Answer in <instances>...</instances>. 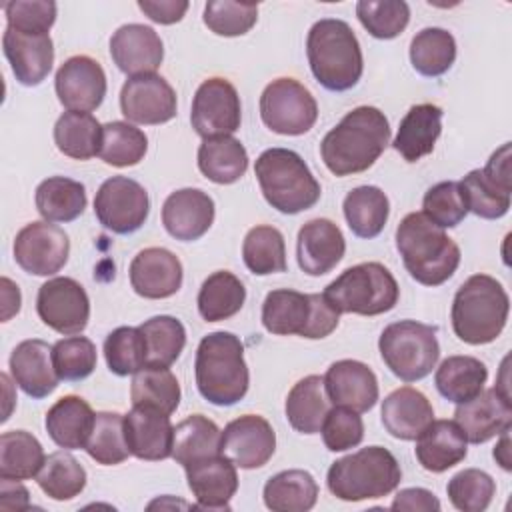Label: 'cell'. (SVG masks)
<instances>
[{"instance_id":"cell-1","label":"cell","mask_w":512,"mask_h":512,"mask_svg":"<svg viewBox=\"0 0 512 512\" xmlns=\"http://www.w3.org/2000/svg\"><path fill=\"white\" fill-rule=\"evenodd\" d=\"M390 144V124L382 110L358 106L350 110L320 142V156L334 176L368 170Z\"/></svg>"},{"instance_id":"cell-2","label":"cell","mask_w":512,"mask_h":512,"mask_svg":"<svg viewBox=\"0 0 512 512\" xmlns=\"http://www.w3.org/2000/svg\"><path fill=\"white\" fill-rule=\"evenodd\" d=\"M396 248L408 274L424 286L444 284L460 264L458 244L422 212H410L400 220Z\"/></svg>"},{"instance_id":"cell-3","label":"cell","mask_w":512,"mask_h":512,"mask_svg":"<svg viewBox=\"0 0 512 512\" xmlns=\"http://www.w3.org/2000/svg\"><path fill=\"white\" fill-rule=\"evenodd\" d=\"M196 386L204 400L214 406H234L250 386L244 360V344L232 332H212L196 348Z\"/></svg>"},{"instance_id":"cell-4","label":"cell","mask_w":512,"mask_h":512,"mask_svg":"<svg viewBox=\"0 0 512 512\" xmlns=\"http://www.w3.org/2000/svg\"><path fill=\"white\" fill-rule=\"evenodd\" d=\"M306 54L314 78L326 90H350L362 76L360 42L344 20L322 18L314 22L306 38Z\"/></svg>"},{"instance_id":"cell-5","label":"cell","mask_w":512,"mask_h":512,"mask_svg":"<svg viewBox=\"0 0 512 512\" xmlns=\"http://www.w3.org/2000/svg\"><path fill=\"white\" fill-rule=\"evenodd\" d=\"M508 312L510 298L504 286L488 274H474L454 294L452 330L466 344H488L504 330Z\"/></svg>"},{"instance_id":"cell-6","label":"cell","mask_w":512,"mask_h":512,"mask_svg":"<svg viewBox=\"0 0 512 512\" xmlns=\"http://www.w3.org/2000/svg\"><path fill=\"white\" fill-rule=\"evenodd\" d=\"M402 470L384 446L360 448L328 468L326 484L332 496L344 502H360L388 496L398 488Z\"/></svg>"},{"instance_id":"cell-7","label":"cell","mask_w":512,"mask_h":512,"mask_svg":"<svg viewBox=\"0 0 512 512\" xmlns=\"http://www.w3.org/2000/svg\"><path fill=\"white\" fill-rule=\"evenodd\" d=\"M266 202L282 214H298L320 198V184L306 162L288 148H268L254 164Z\"/></svg>"},{"instance_id":"cell-8","label":"cell","mask_w":512,"mask_h":512,"mask_svg":"<svg viewBox=\"0 0 512 512\" xmlns=\"http://www.w3.org/2000/svg\"><path fill=\"white\" fill-rule=\"evenodd\" d=\"M340 322V312L324 294H302L298 290H272L262 304V324L270 334H298L308 340L330 336Z\"/></svg>"},{"instance_id":"cell-9","label":"cell","mask_w":512,"mask_h":512,"mask_svg":"<svg viewBox=\"0 0 512 512\" xmlns=\"http://www.w3.org/2000/svg\"><path fill=\"white\" fill-rule=\"evenodd\" d=\"M322 294L340 314L378 316L396 306L400 288L384 264L362 262L346 268Z\"/></svg>"},{"instance_id":"cell-10","label":"cell","mask_w":512,"mask_h":512,"mask_svg":"<svg viewBox=\"0 0 512 512\" xmlns=\"http://www.w3.org/2000/svg\"><path fill=\"white\" fill-rule=\"evenodd\" d=\"M378 348L390 372L404 382L426 378L440 358L436 328L416 320L388 324L380 334Z\"/></svg>"},{"instance_id":"cell-11","label":"cell","mask_w":512,"mask_h":512,"mask_svg":"<svg viewBox=\"0 0 512 512\" xmlns=\"http://www.w3.org/2000/svg\"><path fill=\"white\" fill-rule=\"evenodd\" d=\"M260 118L276 134L300 136L316 124L318 104L298 80L276 78L260 96Z\"/></svg>"},{"instance_id":"cell-12","label":"cell","mask_w":512,"mask_h":512,"mask_svg":"<svg viewBox=\"0 0 512 512\" xmlns=\"http://www.w3.org/2000/svg\"><path fill=\"white\" fill-rule=\"evenodd\" d=\"M150 212V198L142 184L126 176L102 182L94 198L98 222L114 234H132L142 228Z\"/></svg>"},{"instance_id":"cell-13","label":"cell","mask_w":512,"mask_h":512,"mask_svg":"<svg viewBox=\"0 0 512 512\" xmlns=\"http://www.w3.org/2000/svg\"><path fill=\"white\" fill-rule=\"evenodd\" d=\"M36 312L48 328L74 336L88 326L90 300L80 282L68 276H56L40 286Z\"/></svg>"},{"instance_id":"cell-14","label":"cell","mask_w":512,"mask_h":512,"mask_svg":"<svg viewBox=\"0 0 512 512\" xmlns=\"http://www.w3.org/2000/svg\"><path fill=\"white\" fill-rule=\"evenodd\" d=\"M192 128L202 138L230 136L240 128L242 106L236 88L224 78L204 80L192 100Z\"/></svg>"},{"instance_id":"cell-15","label":"cell","mask_w":512,"mask_h":512,"mask_svg":"<svg viewBox=\"0 0 512 512\" xmlns=\"http://www.w3.org/2000/svg\"><path fill=\"white\" fill-rule=\"evenodd\" d=\"M16 264L34 276H52L64 268L70 254L68 234L46 220L26 224L14 238Z\"/></svg>"},{"instance_id":"cell-16","label":"cell","mask_w":512,"mask_h":512,"mask_svg":"<svg viewBox=\"0 0 512 512\" xmlns=\"http://www.w3.org/2000/svg\"><path fill=\"white\" fill-rule=\"evenodd\" d=\"M120 110L134 124H164L176 116V92L158 74H140L124 82Z\"/></svg>"},{"instance_id":"cell-17","label":"cell","mask_w":512,"mask_h":512,"mask_svg":"<svg viewBox=\"0 0 512 512\" xmlns=\"http://www.w3.org/2000/svg\"><path fill=\"white\" fill-rule=\"evenodd\" d=\"M276 450V434L270 422L258 414H244L228 422L220 436V452L238 468L264 466Z\"/></svg>"},{"instance_id":"cell-18","label":"cell","mask_w":512,"mask_h":512,"mask_svg":"<svg viewBox=\"0 0 512 512\" xmlns=\"http://www.w3.org/2000/svg\"><path fill=\"white\" fill-rule=\"evenodd\" d=\"M54 86L64 108L92 112L106 96V74L94 58L72 56L58 68Z\"/></svg>"},{"instance_id":"cell-19","label":"cell","mask_w":512,"mask_h":512,"mask_svg":"<svg viewBox=\"0 0 512 512\" xmlns=\"http://www.w3.org/2000/svg\"><path fill=\"white\" fill-rule=\"evenodd\" d=\"M130 286L148 300L176 294L182 286V262L166 248H144L130 262Z\"/></svg>"},{"instance_id":"cell-20","label":"cell","mask_w":512,"mask_h":512,"mask_svg":"<svg viewBox=\"0 0 512 512\" xmlns=\"http://www.w3.org/2000/svg\"><path fill=\"white\" fill-rule=\"evenodd\" d=\"M110 56L118 70L130 78L156 74L164 60V44L154 28L124 24L110 38Z\"/></svg>"},{"instance_id":"cell-21","label":"cell","mask_w":512,"mask_h":512,"mask_svg":"<svg viewBox=\"0 0 512 512\" xmlns=\"http://www.w3.org/2000/svg\"><path fill=\"white\" fill-rule=\"evenodd\" d=\"M214 200L200 188H180L162 204L166 232L182 242L202 238L214 222Z\"/></svg>"},{"instance_id":"cell-22","label":"cell","mask_w":512,"mask_h":512,"mask_svg":"<svg viewBox=\"0 0 512 512\" xmlns=\"http://www.w3.org/2000/svg\"><path fill=\"white\" fill-rule=\"evenodd\" d=\"M454 422L462 428L468 442H488L490 438L500 436L504 430H510L512 402L496 388L482 390L472 400L456 406Z\"/></svg>"},{"instance_id":"cell-23","label":"cell","mask_w":512,"mask_h":512,"mask_svg":"<svg viewBox=\"0 0 512 512\" xmlns=\"http://www.w3.org/2000/svg\"><path fill=\"white\" fill-rule=\"evenodd\" d=\"M124 436L132 456L166 460L172 456L174 426L170 416L152 406H132L124 416Z\"/></svg>"},{"instance_id":"cell-24","label":"cell","mask_w":512,"mask_h":512,"mask_svg":"<svg viewBox=\"0 0 512 512\" xmlns=\"http://www.w3.org/2000/svg\"><path fill=\"white\" fill-rule=\"evenodd\" d=\"M324 390L334 406L368 412L378 400L376 374L358 360H338L324 374Z\"/></svg>"},{"instance_id":"cell-25","label":"cell","mask_w":512,"mask_h":512,"mask_svg":"<svg viewBox=\"0 0 512 512\" xmlns=\"http://www.w3.org/2000/svg\"><path fill=\"white\" fill-rule=\"evenodd\" d=\"M2 50L10 62L12 74L22 86H38L52 70L54 44L50 34H24L6 26Z\"/></svg>"},{"instance_id":"cell-26","label":"cell","mask_w":512,"mask_h":512,"mask_svg":"<svg viewBox=\"0 0 512 512\" xmlns=\"http://www.w3.org/2000/svg\"><path fill=\"white\" fill-rule=\"evenodd\" d=\"M346 252L342 230L328 218L308 220L298 230L296 258L302 272L308 276H322L336 268Z\"/></svg>"},{"instance_id":"cell-27","label":"cell","mask_w":512,"mask_h":512,"mask_svg":"<svg viewBox=\"0 0 512 512\" xmlns=\"http://www.w3.org/2000/svg\"><path fill=\"white\" fill-rule=\"evenodd\" d=\"M188 488L200 508L228 510L230 500L238 490L236 464L224 454L204 458L184 468Z\"/></svg>"},{"instance_id":"cell-28","label":"cell","mask_w":512,"mask_h":512,"mask_svg":"<svg viewBox=\"0 0 512 512\" xmlns=\"http://www.w3.org/2000/svg\"><path fill=\"white\" fill-rule=\"evenodd\" d=\"M10 374L22 392L36 400L52 394L60 382L52 360V346L40 338L16 344L10 354Z\"/></svg>"},{"instance_id":"cell-29","label":"cell","mask_w":512,"mask_h":512,"mask_svg":"<svg viewBox=\"0 0 512 512\" xmlns=\"http://www.w3.org/2000/svg\"><path fill=\"white\" fill-rule=\"evenodd\" d=\"M414 454L424 470L440 474L466 458L468 440L454 420H432L416 438Z\"/></svg>"},{"instance_id":"cell-30","label":"cell","mask_w":512,"mask_h":512,"mask_svg":"<svg viewBox=\"0 0 512 512\" xmlns=\"http://www.w3.org/2000/svg\"><path fill=\"white\" fill-rule=\"evenodd\" d=\"M382 424L398 440H416L434 420L430 400L412 386H402L382 400Z\"/></svg>"},{"instance_id":"cell-31","label":"cell","mask_w":512,"mask_h":512,"mask_svg":"<svg viewBox=\"0 0 512 512\" xmlns=\"http://www.w3.org/2000/svg\"><path fill=\"white\" fill-rule=\"evenodd\" d=\"M442 108L436 104H416L400 120L398 134L392 142L394 150L406 162H418L434 150L442 132Z\"/></svg>"},{"instance_id":"cell-32","label":"cell","mask_w":512,"mask_h":512,"mask_svg":"<svg viewBox=\"0 0 512 512\" xmlns=\"http://www.w3.org/2000/svg\"><path fill=\"white\" fill-rule=\"evenodd\" d=\"M96 414L90 404L74 394L62 396L46 412V432L64 450L84 448L92 432Z\"/></svg>"},{"instance_id":"cell-33","label":"cell","mask_w":512,"mask_h":512,"mask_svg":"<svg viewBox=\"0 0 512 512\" xmlns=\"http://www.w3.org/2000/svg\"><path fill=\"white\" fill-rule=\"evenodd\" d=\"M286 418L296 432L316 434L330 410V400L324 390V378L310 374L298 380L286 396Z\"/></svg>"},{"instance_id":"cell-34","label":"cell","mask_w":512,"mask_h":512,"mask_svg":"<svg viewBox=\"0 0 512 512\" xmlns=\"http://www.w3.org/2000/svg\"><path fill=\"white\" fill-rule=\"evenodd\" d=\"M198 168L214 184H234L248 170V152L232 136L204 138L198 148Z\"/></svg>"},{"instance_id":"cell-35","label":"cell","mask_w":512,"mask_h":512,"mask_svg":"<svg viewBox=\"0 0 512 512\" xmlns=\"http://www.w3.org/2000/svg\"><path fill=\"white\" fill-rule=\"evenodd\" d=\"M488 368L474 356H448L436 370V390L454 404H464L484 390Z\"/></svg>"},{"instance_id":"cell-36","label":"cell","mask_w":512,"mask_h":512,"mask_svg":"<svg viewBox=\"0 0 512 512\" xmlns=\"http://www.w3.org/2000/svg\"><path fill=\"white\" fill-rule=\"evenodd\" d=\"M262 496L272 512H306L318 500V484L306 470H284L264 484Z\"/></svg>"},{"instance_id":"cell-37","label":"cell","mask_w":512,"mask_h":512,"mask_svg":"<svg viewBox=\"0 0 512 512\" xmlns=\"http://www.w3.org/2000/svg\"><path fill=\"white\" fill-rule=\"evenodd\" d=\"M34 202L46 222H72L86 208V188L72 178L50 176L38 184Z\"/></svg>"},{"instance_id":"cell-38","label":"cell","mask_w":512,"mask_h":512,"mask_svg":"<svg viewBox=\"0 0 512 512\" xmlns=\"http://www.w3.org/2000/svg\"><path fill=\"white\" fill-rule=\"evenodd\" d=\"M348 228L358 238H376L388 220L390 202L378 186H358L342 202Z\"/></svg>"},{"instance_id":"cell-39","label":"cell","mask_w":512,"mask_h":512,"mask_svg":"<svg viewBox=\"0 0 512 512\" xmlns=\"http://www.w3.org/2000/svg\"><path fill=\"white\" fill-rule=\"evenodd\" d=\"M220 428L202 414H192L174 426L172 458L184 468L220 452Z\"/></svg>"},{"instance_id":"cell-40","label":"cell","mask_w":512,"mask_h":512,"mask_svg":"<svg viewBox=\"0 0 512 512\" xmlns=\"http://www.w3.org/2000/svg\"><path fill=\"white\" fill-rule=\"evenodd\" d=\"M56 148L74 160H90L100 154L102 124L90 112H64L54 124Z\"/></svg>"},{"instance_id":"cell-41","label":"cell","mask_w":512,"mask_h":512,"mask_svg":"<svg viewBox=\"0 0 512 512\" xmlns=\"http://www.w3.org/2000/svg\"><path fill=\"white\" fill-rule=\"evenodd\" d=\"M246 300V288L238 276L228 270L210 274L198 292V312L206 322L228 320L240 312Z\"/></svg>"},{"instance_id":"cell-42","label":"cell","mask_w":512,"mask_h":512,"mask_svg":"<svg viewBox=\"0 0 512 512\" xmlns=\"http://www.w3.org/2000/svg\"><path fill=\"white\" fill-rule=\"evenodd\" d=\"M44 448L26 430H10L0 436V478L28 480L44 466Z\"/></svg>"},{"instance_id":"cell-43","label":"cell","mask_w":512,"mask_h":512,"mask_svg":"<svg viewBox=\"0 0 512 512\" xmlns=\"http://www.w3.org/2000/svg\"><path fill=\"white\" fill-rule=\"evenodd\" d=\"M140 332L146 344V366L168 368L172 366L186 346L184 324L174 316H154L142 322Z\"/></svg>"},{"instance_id":"cell-44","label":"cell","mask_w":512,"mask_h":512,"mask_svg":"<svg viewBox=\"0 0 512 512\" xmlns=\"http://www.w3.org/2000/svg\"><path fill=\"white\" fill-rule=\"evenodd\" d=\"M456 60V40L444 28H422L410 42V62L422 76L434 78L450 70Z\"/></svg>"},{"instance_id":"cell-45","label":"cell","mask_w":512,"mask_h":512,"mask_svg":"<svg viewBox=\"0 0 512 512\" xmlns=\"http://www.w3.org/2000/svg\"><path fill=\"white\" fill-rule=\"evenodd\" d=\"M246 268L256 276H268L286 270L284 236L274 226H254L242 242Z\"/></svg>"},{"instance_id":"cell-46","label":"cell","mask_w":512,"mask_h":512,"mask_svg":"<svg viewBox=\"0 0 512 512\" xmlns=\"http://www.w3.org/2000/svg\"><path fill=\"white\" fill-rule=\"evenodd\" d=\"M36 482L46 496L64 502L76 498L84 490L86 470L70 452L60 450L46 456Z\"/></svg>"},{"instance_id":"cell-47","label":"cell","mask_w":512,"mask_h":512,"mask_svg":"<svg viewBox=\"0 0 512 512\" xmlns=\"http://www.w3.org/2000/svg\"><path fill=\"white\" fill-rule=\"evenodd\" d=\"M132 406H152L164 414H172L180 404V384L168 368L144 366L132 378Z\"/></svg>"},{"instance_id":"cell-48","label":"cell","mask_w":512,"mask_h":512,"mask_svg":"<svg viewBox=\"0 0 512 512\" xmlns=\"http://www.w3.org/2000/svg\"><path fill=\"white\" fill-rule=\"evenodd\" d=\"M148 150V138L146 134L128 124V122H106L102 126V146H100V158L116 168L136 166L140 160H144Z\"/></svg>"},{"instance_id":"cell-49","label":"cell","mask_w":512,"mask_h":512,"mask_svg":"<svg viewBox=\"0 0 512 512\" xmlns=\"http://www.w3.org/2000/svg\"><path fill=\"white\" fill-rule=\"evenodd\" d=\"M84 450L102 466L124 462L130 456L124 436V416L118 412H96Z\"/></svg>"},{"instance_id":"cell-50","label":"cell","mask_w":512,"mask_h":512,"mask_svg":"<svg viewBox=\"0 0 512 512\" xmlns=\"http://www.w3.org/2000/svg\"><path fill=\"white\" fill-rule=\"evenodd\" d=\"M460 186L468 204V212H474L480 218L496 220L502 218L510 208L512 188L498 184L482 168L470 170Z\"/></svg>"},{"instance_id":"cell-51","label":"cell","mask_w":512,"mask_h":512,"mask_svg":"<svg viewBox=\"0 0 512 512\" xmlns=\"http://www.w3.org/2000/svg\"><path fill=\"white\" fill-rule=\"evenodd\" d=\"M356 16L370 36L392 40L408 26L410 6L404 0H360Z\"/></svg>"},{"instance_id":"cell-52","label":"cell","mask_w":512,"mask_h":512,"mask_svg":"<svg viewBox=\"0 0 512 512\" xmlns=\"http://www.w3.org/2000/svg\"><path fill=\"white\" fill-rule=\"evenodd\" d=\"M104 356L116 376L136 374L146 366V344L140 328L118 326L104 340Z\"/></svg>"},{"instance_id":"cell-53","label":"cell","mask_w":512,"mask_h":512,"mask_svg":"<svg viewBox=\"0 0 512 512\" xmlns=\"http://www.w3.org/2000/svg\"><path fill=\"white\" fill-rule=\"evenodd\" d=\"M446 492L454 508L462 512H482L496 494V482L484 470L466 468L448 480Z\"/></svg>"},{"instance_id":"cell-54","label":"cell","mask_w":512,"mask_h":512,"mask_svg":"<svg viewBox=\"0 0 512 512\" xmlns=\"http://www.w3.org/2000/svg\"><path fill=\"white\" fill-rule=\"evenodd\" d=\"M52 360L60 380L78 382L88 378L96 368V346L86 336L62 338L52 346Z\"/></svg>"},{"instance_id":"cell-55","label":"cell","mask_w":512,"mask_h":512,"mask_svg":"<svg viewBox=\"0 0 512 512\" xmlns=\"http://www.w3.org/2000/svg\"><path fill=\"white\" fill-rule=\"evenodd\" d=\"M204 24L218 36H242L252 30L258 20V4L212 0L204 6Z\"/></svg>"},{"instance_id":"cell-56","label":"cell","mask_w":512,"mask_h":512,"mask_svg":"<svg viewBox=\"0 0 512 512\" xmlns=\"http://www.w3.org/2000/svg\"><path fill=\"white\" fill-rule=\"evenodd\" d=\"M422 208V214L440 228H454L468 214V204L462 186L454 180L438 182L432 188H428L422 200Z\"/></svg>"},{"instance_id":"cell-57","label":"cell","mask_w":512,"mask_h":512,"mask_svg":"<svg viewBox=\"0 0 512 512\" xmlns=\"http://www.w3.org/2000/svg\"><path fill=\"white\" fill-rule=\"evenodd\" d=\"M322 440L330 452H344L358 446L364 438V422L358 412L342 406L328 410L322 422Z\"/></svg>"},{"instance_id":"cell-58","label":"cell","mask_w":512,"mask_h":512,"mask_svg":"<svg viewBox=\"0 0 512 512\" xmlns=\"http://www.w3.org/2000/svg\"><path fill=\"white\" fill-rule=\"evenodd\" d=\"M10 28L24 34H48L56 22V4L50 0H12L4 4Z\"/></svg>"},{"instance_id":"cell-59","label":"cell","mask_w":512,"mask_h":512,"mask_svg":"<svg viewBox=\"0 0 512 512\" xmlns=\"http://www.w3.org/2000/svg\"><path fill=\"white\" fill-rule=\"evenodd\" d=\"M138 8L158 24H174L180 22L188 10V2L184 0H140Z\"/></svg>"},{"instance_id":"cell-60","label":"cell","mask_w":512,"mask_h":512,"mask_svg":"<svg viewBox=\"0 0 512 512\" xmlns=\"http://www.w3.org/2000/svg\"><path fill=\"white\" fill-rule=\"evenodd\" d=\"M392 510H426V512H438L440 510V500L436 498L434 492L426 488H404L400 490L392 504Z\"/></svg>"},{"instance_id":"cell-61","label":"cell","mask_w":512,"mask_h":512,"mask_svg":"<svg viewBox=\"0 0 512 512\" xmlns=\"http://www.w3.org/2000/svg\"><path fill=\"white\" fill-rule=\"evenodd\" d=\"M28 490L20 484V480L0 478V508L8 512H20L30 508Z\"/></svg>"},{"instance_id":"cell-62","label":"cell","mask_w":512,"mask_h":512,"mask_svg":"<svg viewBox=\"0 0 512 512\" xmlns=\"http://www.w3.org/2000/svg\"><path fill=\"white\" fill-rule=\"evenodd\" d=\"M492 180L498 184L512 188V176H510V142L502 144L488 160V164L482 168Z\"/></svg>"},{"instance_id":"cell-63","label":"cell","mask_w":512,"mask_h":512,"mask_svg":"<svg viewBox=\"0 0 512 512\" xmlns=\"http://www.w3.org/2000/svg\"><path fill=\"white\" fill-rule=\"evenodd\" d=\"M2 320H10L20 310V290L10 278H2Z\"/></svg>"},{"instance_id":"cell-64","label":"cell","mask_w":512,"mask_h":512,"mask_svg":"<svg viewBox=\"0 0 512 512\" xmlns=\"http://www.w3.org/2000/svg\"><path fill=\"white\" fill-rule=\"evenodd\" d=\"M510 430H504L500 434V442L494 446V460L504 468V470H512V460H510V438H508Z\"/></svg>"}]
</instances>
